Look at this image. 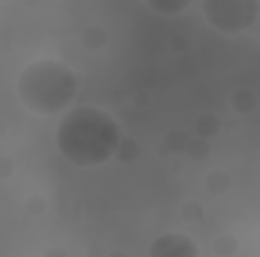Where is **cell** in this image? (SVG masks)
I'll return each instance as SVG.
<instances>
[{
    "instance_id": "cell-1",
    "label": "cell",
    "mask_w": 260,
    "mask_h": 257,
    "mask_svg": "<svg viewBox=\"0 0 260 257\" xmlns=\"http://www.w3.org/2000/svg\"><path fill=\"white\" fill-rule=\"evenodd\" d=\"M58 151L76 167H100L121 145L118 121L97 106H70L55 133Z\"/></svg>"
},
{
    "instance_id": "cell-2",
    "label": "cell",
    "mask_w": 260,
    "mask_h": 257,
    "mask_svg": "<svg viewBox=\"0 0 260 257\" xmlns=\"http://www.w3.org/2000/svg\"><path fill=\"white\" fill-rule=\"evenodd\" d=\"M76 91H79L76 73L64 61H55V58L30 61L15 79V94L21 106L43 118L64 115L76 100Z\"/></svg>"
},
{
    "instance_id": "cell-3",
    "label": "cell",
    "mask_w": 260,
    "mask_h": 257,
    "mask_svg": "<svg viewBox=\"0 0 260 257\" xmlns=\"http://www.w3.org/2000/svg\"><path fill=\"white\" fill-rule=\"evenodd\" d=\"M200 6L218 34H245L260 18V0H200Z\"/></svg>"
},
{
    "instance_id": "cell-4",
    "label": "cell",
    "mask_w": 260,
    "mask_h": 257,
    "mask_svg": "<svg viewBox=\"0 0 260 257\" xmlns=\"http://www.w3.org/2000/svg\"><path fill=\"white\" fill-rule=\"evenodd\" d=\"M151 254H197V245L185 236H164L157 242H151Z\"/></svg>"
},
{
    "instance_id": "cell-5",
    "label": "cell",
    "mask_w": 260,
    "mask_h": 257,
    "mask_svg": "<svg viewBox=\"0 0 260 257\" xmlns=\"http://www.w3.org/2000/svg\"><path fill=\"white\" fill-rule=\"evenodd\" d=\"M197 0H145L148 9H154L157 15H182L185 9H191Z\"/></svg>"
}]
</instances>
